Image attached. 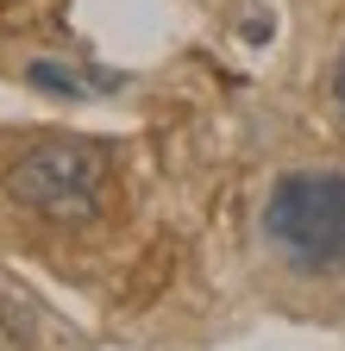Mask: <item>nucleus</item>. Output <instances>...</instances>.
Wrapping results in <instances>:
<instances>
[{
	"mask_svg": "<svg viewBox=\"0 0 345 351\" xmlns=\"http://www.w3.org/2000/svg\"><path fill=\"white\" fill-rule=\"evenodd\" d=\"M264 239L301 276L345 270V169H289L264 201Z\"/></svg>",
	"mask_w": 345,
	"mask_h": 351,
	"instance_id": "1",
	"label": "nucleus"
},
{
	"mask_svg": "<svg viewBox=\"0 0 345 351\" xmlns=\"http://www.w3.org/2000/svg\"><path fill=\"white\" fill-rule=\"evenodd\" d=\"M7 201L38 213V219H57V226H82V219L101 213L107 195V151L88 138H51V145H32L13 169H7Z\"/></svg>",
	"mask_w": 345,
	"mask_h": 351,
	"instance_id": "2",
	"label": "nucleus"
},
{
	"mask_svg": "<svg viewBox=\"0 0 345 351\" xmlns=\"http://www.w3.org/2000/svg\"><path fill=\"white\" fill-rule=\"evenodd\" d=\"M25 82H32V88H45V95H57V101L113 95V88H119V75H75V69H63V63H51V57H38V63L25 69Z\"/></svg>",
	"mask_w": 345,
	"mask_h": 351,
	"instance_id": "3",
	"label": "nucleus"
},
{
	"mask_svg": "<svg viewBox=\"0 0 345 351\" xmlns=\"http://www.w3.org/2000/svg\"><path fill=\"white\" fill-rule=\"evenodd\" d=\"M32 332H38V320L25 314L13 295H0V345H32Z\"/></svg>",
	"mask_w": 345,
	"mask_h": 351,
	"instance_id": "4",
	"label": "nucleus"
},
{
	"mask_svg": "<svg viewBox=\"0 0 345 351\" xmlns=\"http://www.w3.org/2000/svg\"><path fill=\"white\" fill-rule=\"evenodd\" d=\"M333 101H339V113H345V51H339V63H333Z\"/></svg>",
	"mask_w": 345,
	"mask_h": 351,
	"instance_id": "5",
	"label": "nucleus"
}]
</instances>
